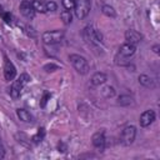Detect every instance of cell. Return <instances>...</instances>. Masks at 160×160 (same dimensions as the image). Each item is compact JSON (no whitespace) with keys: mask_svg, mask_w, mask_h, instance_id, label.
I'll use <instances>...</instances> for the list:
<instances>
[{"mask_svg":"<svg viewBox=\"0 0 160 160\" xmlns=\"http://www.w3.org/2000/svg\"><path fill=\"white\" fill-rule=\"evenodd\" d=\"M154 120H155V112H154V110H146V111H144L140 115V120H139L140 121V126L146 128L150 124H152Z\"/></svg>","mask_w":160,"mask_h":160,"instance_id":"obj_11","label":"cell"},{"mask_svg":"<svg viewBox=\"0 0 160 160\" xmlns=\"http://www.w3.org/2000/svg\"><path fill=\"white\" fill-rule=\"evenodd\" d=\"M16 115H18V118L21 120V121H24V122H31L32 121V115L28 111V110H25V109H18L16 110Z\"/></svg>","mask_w":160,"mask_h":160,"instance_id":"obj_15","label":"cell"},{"mask_svg":"<svg viewBox=\"0 0 160 160\" xmlns=\"http://www.w3.org/2000/svg\"><path fill=\"white\" fill-rule=\"evenodd\" d=\"M62 39H64V31L62 30H51V31H45L42 34V41L46 45L59 44Z\"/></svg>","mask_w":160,"mask_h":160,"instance_id":"obj_3","label":"cell"},{"mask_svg":"<svg viewBox=\"0 0 160 160\" xmlns=\"http://www.w3.org/2000/svg\"><path fill=\"white\" fill-rule=\"evenodd\" d=\"M101 92H102V95H104L106 99H109V98H112V96L115 95V89H114L112 86H106V88H104V89L101 90Z\"/></svg>","mask_w":160,"mask_h":160,"instance_id":"obj_20","label":"cell"},{"mask_svg":"<svg viewBox=\"0 0 160 160\" xmlns=\"http://www.w3.org/2000/svg\"><path fill=\"white\" fill-rule=\"evenodd\" d=\"M106 75L104 72H95L92 76H91V85L92 86H100L101 84H104L106 81Z\"/></svg>","mask_w":160,"mask_h":160,"instance_id":"obj_13","label":"cell"},{"mask_svg":"<svg viewBox=\"0 0 160 160\" xmlns=\"http://www.w3.org/2000/svg\"><path fill=\"white\" fill-rule=\"evenodd\" d=\"M31 79H30V76L28 75V74H21L14 82H12V85L10 86V89H9V94H10V96L12 98V99H18L19 96H20V94H21V90L24 89V86L30 81Z\"/></svg>","mask_w":160,"mask_h":160,"instance_id":"obj_1","label":"cell"},{"mask_svg":"<svg viewBox=\"0 0 160 160\" xmlns=\"http://www.w3.org/2000/svg\"><path fill=\"white\" fill-rule=\"evenodd\" d=\"M75 15L78 19H85L90 11V1L89 0H75Z\"/></svg>","mask_w":160,"mask_h":160,"instance_id":"obj_4","label":"cell"},{"mask_svg":"<svg viewBox=\"0 0 160 160\" xmlns=\"http://www.w3.org/2000/svg\"><path fill=\"white\" fill-rule=\"evenodd\" d=\"M0 16L2 18V20L6 22V24H11L12 22V18H11V14L10 12H5L2 10V8L0 6Z\"/></svg>","mask_w":160,"mask_h":160,"instance_id":"obj_21","label":"cell"},{"mask_svg":"<svg viewBox=\"0 0 160 160\" xmlns=\"http://www.w3.org/2000/svg\"><path fill=\"white\" fill-rule=\"evenodd\" d=\"M46 2L48 1H44V0H31V4L34 6V10L35 12H48V6H46Z\"/></svg>","mask_w":160,"mask_h":160,"instance_id":"obj_14","label":"cell"},{"mask_svg":"<svg viewBox=\"0 0 160 160\" xmlns=\"http://www.w3.org/2000/svg\"><path fill=\"white\" fill-rule=\"evenodd\" d=\"M44 135H45V131H44V128H41V129H39V131H38V134L32 136V140H34V142H39V141H41V140H42V138H44Z\"/></svg>","mask_w":160,"mask_h":160,"instance_id":"obj_23","label":"cell"},{"mask_svg":"<svg viewBox=\"0 0 160 160\" xmlns=\"http://www.w3.org/2000/svg\"><path fill=\"white\" fill-rule=\"evenodd\" d=\"M152 49H154V51H155L156 54L159 52V45H154V48H152Z\"/></svg>","mask_w":160,"mask_h":160,"instance_id":"obj_29","label":"cell"},{"mask_svg":"<svg viewBox=\"0 0 160 160\" xmlns=\"http://www.w3.org/2000/svg\"><path fill=\"white\" fill-rule=\"evenodd\" d=\"M5 156V150H4V148H2V145L0 144V159H2Z\"/></svg>","mask_w":160,"mask_h":160,"instance_id":"obj_28","label":"cell"},{"mask_svg":"<svg viewBox=\"0 0 160 160\" xmlns=\"http://www.w3.org/2000/svg\"><path fill=\"white\" fill-rule=\"evenodd\" d=\"M115 59H116V64H118V65L125 66V65H128V64H129L128 58H124V56H121V55H119V54H118V56H116Z\"/></svg>","mask_w":160,"mask_h":160,"instance_id":"obj_24","label":"cell"},{"mask_svg":"<svg viewBox=\"0 0 160 160\" xmlns=\"http://www.w3.org/2000/svg\"><path fill=\"white\" fill-rule=\"evenodd\" d=\"M61 4L65 10H72L75 8V0H61Z\"/></svg>","mask_w":160,"mask_h":160,"instance_id":"obj_22","label":"cell"},{"mask_svg":"<svg viewBox=\"0 0 160 160\" xmlns=\"http://www.w3.org/2000/svg\"><path fill=\"white\" fill-rule=\"evenodd\" d=\"M46 6H48V11H55L58 9L56 2H54V1H48L46 2Z\"/></svg>","mask_w":160,"mask_h":160,"instance_id":"obj_27","label":"cell"},{"mask_svg":"<svg viewBox=\"0 0 160 160\" xmlns=\"http://www.w3.org/2000/svg\"><path fill=\"white\" fill-rule=\"evenodd\" d=\"M69 60H70L71 65L74 66V69L79 74L85 75V74L89 72V69H90L89 68V62H88V60L84 56H80L78 54H70L69 55Z\"/></svg>","mask_w":160,"mask_h":160,"instance_id":"obj_2","label":"cell"},{"mask_svg":"<svg viewBox=\"0 0 160 160\" xmlns=\"http://www.w3.org/2000/svg\"><path fill=\"white\" fill-rule=\"evenodd\" d=\"M139 82H140L142 86H145V88H152V86H154L152 80L150 79V76H148V75H145V74H142V75L139 76Z\"/></svg>","mask_w":160,"mask_h":160,"instance_id":"obj_16","label":"cell"},{"mask_svg":"<svg viewBox=\"0 0 160 160\" xmlns=\"http://www.w3.org/2000/svg\"><path fill=\"white\" fill-rule=\"evenodd\" d=\"M91 141H92V145L96 149H99L100 151H102L104 148H105V141H106L105 140V132H104V130L95 132L92 135V138H91Z\"/></svg>","mask_w":160,"mask_h":160,"instance_id":"obj_9","label":"cell"},{"mask_svg":"<svg viewBox=\"0 0 160 160\" xmlns=\"http://www.w3.org/2000/svg\"><path fill=\"white\" fill-rule=\"evenodd\" d=\"M101 11H102L104 15H106V16H109V18H115V16H116V12H115L114 8L110 6V5H102Z\"/></svg>","mask_w":160,"mask_h":160,"instance_id":"obj_18","label":"cell"},{"mask_svg":"<svg viewBox=\"0 0 160 160\" xmlns=\"http://www.w3.org/2000/svg\"><path fill=\"white\" fill-rule=\"evenodd\" d=\"M58 69H59V66L55 65V64H52V62H49V64H45V65H44V70H45L46 72H51V71H55V70H58Z\"/></svg>","mask_w":160,"mask_h":160,"instance_id":"obj_25","label":"cell"},{"mask_svg":"<svg viewBox=\"0 0 160 160\" xmlns=\"http://www.w3.org/2000/svg\"><path fill=\"white\" fill-rule=\"evenodd\" d=\"M141 39H142V35L140 32L135 31V30H131L130 29V30H126L125 31V40L129 44H132V45L136 46V44H139L141 41Z\"/></svg>","mask_w":160,"mask_h":160,"instance_id":"obj_10","label":"cell"},{"mask_svg":"<svg viewBox=\"0 0 160 160\" xmlns=\"http://www.w3.org/2000/svg\"><path fill=\"white\" fill-rule=\"evenodd\" d=\"M60 18H61L62 22H64V24H66V25H68V24H70V22L72 21V15H71L70 10H64V11H61Z\"/></svg>","mask_w":160,"mask_h":160,"instance_id":"obj_19","label":"cell"},{"mask_svg":"<svg viewBox=\"0 0 160 160\" xmlns=\"http://www.w3.org/2000/svg\"><path fill=\"white\" fill-rule=\"evenodd\" d=\"M20 12L26 18V19H32L35 16V10H34V6L31 4V1L29 0H22L20 2Z\"/></svg>","mask_w":160,"mask_h":160,"instance_id":"obj_8","label":"cell"},{"mask_svg":"<svg viewBox=\"0 0 160 160\" xmlns=\"http://www.w3.org/2000/svg\"><path fill=\"white\" fill-rule=\"evenodd\" d=\"M135 50H136V46L132 45V44H129V42H124L120 48H119V55L124 56V58H130L135 54Z\"/></svg>","mask_w":160,"mask_h":160,"instance_id":"obj_12","label":"cell"},{"mask_svg":"<svg viewBox=\"0 0 160 160\" xmlns=\"http://www.w3.org/2000/svg\"><path fill=\"white\" fill-rule=\"evenodd\" d=\"M132 102V98L130 95H120L119 96V100H118V104L120 106H128Z\"/></svg>","mask_w":160,"mask_h":160,"instance_id":"obj_17","label":"cell"},{"mask_svg":"<svg viewBox=\"0 0 160 160\" xmlns=\"http://www.w3.org/2000/svg\"><path fill=\"white\" fill-rule=\"evenodd\" d=\"M135 136H136V128L132 125H129L122 129L121 135H120V141L124 145H130L134 142Z\"/></svg>","mask_w":160,"mask_h":160,"instance_id":"obj_5","label":"cell"},{"mask_svg":"<svg viewBox=\"0 0 160 160\" xmlns=\"http://www.w3.org/2000/svg\"><path fill=\"white\" fill-rule=\"evenodd\" d=\"M50 98H51V94H50V92H45L44 96H42V99H41V101H40V106H41V108H45V105H46V102L50 100Z\"/></svg>","mask_w":160,"mask_h":160,"instance_id":"obj_26","label":"cell"},{"mask_svg":"<svg viewBox=\"0 0 160 160\" xmlns=\"http://www.w3.org/2000/svg\"><path fill=\"white\" fill-rule=\"evenodd\" d=\"M84 38L90 44H100L102 41V35L99 30L91 28V26H88L85 28L84 30Z\"/></svg>","mask_w":160,"mask_h":160,"instance_id":"obj_6","label":"cell"},{"mask_svg":"<svg viewBox=\"0 0 160 160\" xmlns=\"http://www.w3.org/2000/svg\"><path fill=\"white\" fill-rule=\"evenodd\" d=\"M15 76H16V68L9 60L8 56H4V78H5V80L11 81L15 79Z\"/></svg>","mask_w":160,"mask_h":160,"instance_id":"obj_7","label":"cell"}]
</instances>
